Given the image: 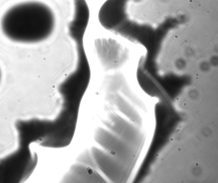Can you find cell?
Returning <instances> with one entry per match:
<instances>
[{
    "mask_svg": "<svg viewBox=\"0 0 218 183\" xmlns=\"http://www.w3.org/2000/svg\"><path fill=\"white\" fill-rule=\"evenodd\" d=\"M170 141H173V140H174V139H173L172 137H171V139H170Z\"/></svg>",
    "mask_w": 218,
    "mask_h": 183,
    "instance_id": "obj_13",
    "label": "cell"
},
{
    "mask_svg": "<svg viewBox=\"0 0 218 183\" xmlns=\"http://www.w3.org/2000/svg\"><path fill=\"white\" fill-rule=\"evenodd\" d=\"M211 123H212V124H215V122L213 121H212V122H211Z\"/></svg>",
    "mask_w": 218,
    "mask_h": 183,
    "instance_id": "obj_16",
    "label": "cell"
},
{
    "mask_svg": "<svg viewBox=\"0 0 218 183\" xmlns=\"http://www.w3.org/2000/svg\"><path fill=\"white\" fill-rule=\"evenodd\" d=\"M37 157L21 149L0 161V182H17L27 176L35 167Z\"/></svg>",
    "mask_w": 218,
    "mask_h": 183,
    "instance_id": "obj_2",
    "label": "cell"
},
{
    "mask_svg": "<svg viewBox=\"0 0 218 183\" xmlns=\"http://www.w3.org/2000/svg\"><path fill=\"white\" fill-rule=\"evenodd\" d=\"M176 133H178V132H180V131H181V129H178V128L177 129H176Z\"/></svg>",
    "mask_w": 218,
    "mask_h": 183,
    "instance_id": "obj_8",
    "label": "cell"
},
{
    "mask_svg": "<svg viewBox=\"0 0 218 183\" xmlns=\"http://www.w3.org/2000/svg\"><path fill=\"white\" fill-rule=\"evenodd\" d=\"M0 78H1V72H0Z\"/></svg>",
    "mask_w": 218,
    "mask_h": 183,
    "instance_id": "obj_17",
    "label": "cell"
},
{
    "mask_svg": "<svg viewBox=\"0 0 218 183\" xmlns=\"http://www.w3.org/2000/svg\"><path fill=\"white\" fill-rule=\"evenodd\" d=\"M63 183H105L107 181L95 168L77 161L62 178Z\"/></svg>",
    "mask_w": 218,
    "mask_h": 183,
    "instance_id": "obj_5",
    "label": "cell"
},
{
    "mask_svg": "<svg viewBox=\"0 0 218 183\" xmlns=\"http://www.w3.org/2000/svg\"><path fill=\"white\" fill-rule=\"evenodd\" d=\"M94 45L100 63L106 71L119 68L127 58V50L113 38H97L94 41Z\"/></svg>",
    "mask_w": 218,
    "mask_h": 183,
    "instance_id": "obj_3",
    "label": "cell"
},
{
    "mask_svg": "<svg viewBox=\"0 0 218 183\" xmlns=\"http://www.w3.org/2000/svg\"><path fill=\"white\" fill-rule=\"evenodd\" d=\"M131 156H132V157H133V158H136V157H137V156H136V155L135 154H132V155H131Z\"/></svg>",
    "mask_w": 218,
    "mask_h": 183,
    "instance_id": "obj_6",
    "label": "cell"
},
{
    "mask_svg": "<svg viewBox=\"0 0 218 183\" xmlns=\"http://www.w3.org/2000/svg\"><path fill=\"white\" fill-rule=\"evenodd\" d=\"M156 157H158L159 156V154H156Z\"/></svg>",
    "mask_w": 218,
    "mask_h": 183,
    "instance_id": "obj_14",
    "label": "cell"
},
{
    "mask_svg": "<svg viewBox=\"0 0 218 183\" xmlns=\"http://www.w3.org/2000/svg\"><path fill=\"white\" fill-rule=\"evenodd\" d=\"M56 25L52 9L38 1L15 5L6 12L1 21L4 34L13 42L23 43L46 40L53 32Z\"/></svg>",
    "mask_w": 218,
    "mask_h": 183,
    "instance_id": "obj_1",
    "label": "cell"
},
{
    "mask_svg": "<svg viewBox=\"0 0 218 183\" xmlns=\"http://www.w3.org/2000/svg\"><path fill=\"white\" fill-rule=\"evenodd\" d=\"M181 151H182V148H181L179 147L178 148V149H177V151H178V152H181Z\"/></svg>",
    "mask_w": 218,
    "mask_h": 183,
    "instance_id": "obj_7",
    "label": "cell"
},
{
    "mask_svg": "<svg viewBox=\"0 0 218 183\" xmlns=\"http://www.w3.org/2000/svg\"><path fill=\"white\" fill-rule=\"evenodd\" d=\"M195 165H196V167H198V166H199V163H198L196 162V163H195Z\"/></svg>",
    "mask_w": 218,
    "mask_h": 183,
    "instance_id": "obj_12",
    "label": "cell"
},
{
    "mask_svg": "<svg viewBox=\"0 0 218 183\" xmlns=\"http://www.w3.org/2000/svg\"><path fill=\"white\" fill-rule=\"evenodd\" d=\"M177 141L178 142L181 141V139L180 137H178V138L177 139Z\"/></svg>",
    "mask_w": 218,
    "mask_h": 183,
    "instance_id": "obj_9",
    "label": "cell"
},
{
    "mask_svg": "<svg viewBox=\"0 0 218 183\" xmlns=\"http://www.w3.org/2000/svg\"><path fill=\"white\" fill-rule=\"evenodd\" d=\"M73 14L68 24V34L75 45L83 44V37L89 22L90 10L86 0H73Z\"/></svg>",
    "mask_w": 218,
    "mask_h": 183,
    "instance_id": "obj_4",
    "label": "cell"
},
{
    "mask_svg": "<svg viewBox=\"0 0 218 183\" xmlns=\"http://www.w3.org/2000/svg\"><path fill=\"white\" fill-rule=\"evenodd\" d=\"M204 136H205V137H208V134H205V135H204Z\"/></svg>",
    "mask_w": 218,
    "mask_h": 183,
    "instance_id": "obj_15",
    "label": "cell"
},
{
    "mask_svg": "<svg viewBox=\"0 0 218 183\" xmlns=\"http://www.w3.org/2000/svg\"><path fill=\"white\" fill-rule=\"evenodd\" d=\"M164 160H165V158L164 157H161V158H160V161H163Z\"/></svg>",
    "mask_w": 218,
    "mask_h": 183,
    "instance_id": "obj_10",
    "label": "cell"
},
{
    "mask_svg": "<svg viewBox=\"0 0 218 183\" xmlns=\"http://www.w3.org/2000/svg\"><path fill=\"white\" fill-rule=\"evenodd\" d=\"M193 170H196V168H193Z\"/></svg>",
    "mask_w": 218,
    "mask_h": 183,
    "instance_id": "obj_18",
    "label": "cell"
},
{
    "mask_svg": "<svg viewBox=\"0 0 218 183\" xmlns=\"http://www.w3.org/2000/svg\"><path fill=\"white\" fill-rule=\"evenodd\" d=\"M182 127H183L182 125H179V126H178V129H182Z\"/></svg>",
    "mask_w": 218,
    "mask_h": 183,
    "instance_id": "obj_11",
    "label": "cell"
}]
</instances>
